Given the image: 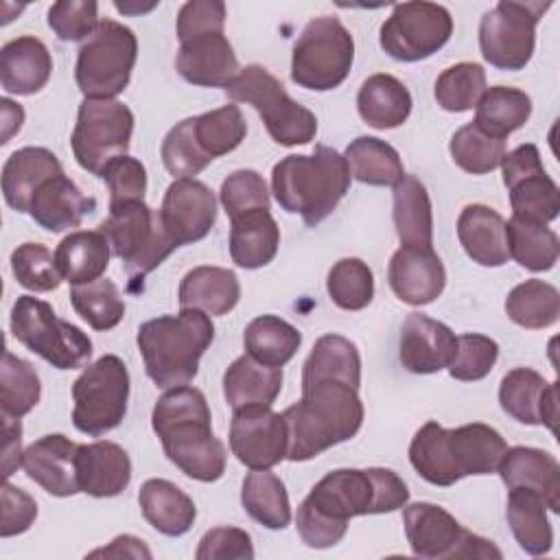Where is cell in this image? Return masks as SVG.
Segmentation results:
<instances>
[{"instance_id": "1", "label": "cell", "mask_w": 560, "mask_h": 560, "mask_svg": "<svg viewBox=\"0 0 560 560\" xmlns=\"http://www.w3.org/2000/svg\"><path fill=\"white\" fill-rule=\"evenodd\" d=\"M407 483L389 468H339L322 477L295 514L300 538L313 549L337 545L352 516L405 508Z\"/></svg>"}, {"instance_id": "17", "label": "cell", "mask_w": 560, "mask_h": 560, "mask_svg": "<svg viewBox=\"0 0 560 560\" xmlns=\"http://www.w3.org/2000/svg\"><path fill=\"white\" fill-rule=\"evenodd\" d=\"M503 184L510 190L512 217L549 223L560 212V190L545 173L538 147L527 142L505 153L501 160Z\"/></svg>"}, {"instance_id": "27", "label": "cell", "mask_w": 560, "mask_h": 560, "mask_svg": "<svg viewBox=\"0 0 560 560\" xmlns=\"http://www.w3.org/2000/svg\"><path fill=\"white\" fill-rule=\"evenodd\" d=\"M52 72V57L42 39L22 35L0 50V83L4 92L28 96L39 92Z\"/></svg>"}, {"instance_id": "26", "label": "cell", "mask_w": 560, "mask_h": 560, "mask_svg": "<svg viewBox=\"0 0 560 560\" xmlns=\"http://www.w3.org/2000/svg\"><path fill=\"white\" fill-rule=\"evenodd\" d=\"M77 475L81 492L92 497H116L131 481V459L114 442L79 444Z\"/></svg>"}, {"instance_id": "39", "label": "cell", "mask_w": 560, "mask_h": 560, "mask_svg": "<svg viewBox=\"0 0 560 560\" xmlns=\"http://www.w3.org/2000/svg\"><path fill=\"white\" fill-rule=\"evenodd\" d=\"M394 225L400 245L433 247V214L424 184L405 175L394 186Z\"/></svg>"}, {"instance_id": "49", "label": "cell", "mask_w": 560, "mask_h": 560, "mask_svg": "<svg viewBox=\"0 0 560 560\" xmlns=\"http://www.w3.org/2000/svg\"><path fill=\"white\" fill-rule=\"evenodd\" d=\"M453 162L472 175H483L501 166L505 155V140L479 129L475 122L459 127L448 144Z\"/></svg>"}, {"instance_id": "12", "label": "cell", "mask_w": 560, "mask_h": 560, "mask_svg": "<svg viewBox=\"0 0 560 560\" xmlns=\"http://www.w3.org/2000/svg\"><path fill=\"white\" fill-rule=\"evenodd\" d=\"M72 422L81 433L103 435L116 429L129 400V372L120 357L103 354L72 385Z\"/></svg>"}, {"instance_id": "41", "label": "cell", "mask_w": 560, "mask_h": 560, "mask_svg": "<svg viewBox=\"0 0 560 560\" xmlns=\"http://www.w3.org/2000/svg\"><path fill=\"white\" fill-rule=\"evenodd\" d=\"M243 343L247 354L258 363L282 368L298 352L302 335L293 324L278 315H260L247 324Z\"/></svg>"}, {"instance_id": "48", "label": "cell", "mask_w": 560, "mask_h": 560, "mask_svg": "<svg viewBox=\"0 0 560 560\" xmlns=\"http://www.w3.org/2000/svg\"><path fill=\"white\" fill-rule=\"evenodd\" d=\"M70 302L81 319H85L94 330H109L125 317L122 295L107 278H98L88 284H72Z\"/></svg>"}, {"instance_id": "45", "label": "cell", "mask_w": 560, "mask_h": 560, "mask_svg": "<svg viewBox=\"0 0 560 560\" xmlns=\"http://www.w3.org/2000/svg\"><path fill=\"white\" fill-rule=\"evenodd\" d=\"M505 313L514 324L529 330L553 326L560 317V293L549 282L525 280L508 293Z\"/></svg>"}, {"instance_id": "30", "label": "cell", "mask_w": 560, "mask_h": 560, "mask_svg": "<svg viewBox=\"0 0 560 560\" xmlns=\"http://www.w3.org/2000/svg\"><path fill=\"white\" fill-rule=\"evenodd\" d=\"M457 238L477 265L501 267L510 258L505 219L483 203H470L459 212Z\"/></svg>"}, {"instance_id": "5", "label": "cell", "mask_w": 560, "mask_h": 560, "mask_svg": "<svg viewBox=\"0 0 560 560\" xmlns=\"http://www.w3.org/2000/svg\"><path fill=\"white\" fill-rule=\"evenodd\" d=\"M212 339L214 324L199 308H182L177 315L149 319L136 337L147 376L162 389L188 385Z\"/></svg>"}, {"instance_id": "64", "label": "cell", "mask_w": 560, "mask_h": 560, "mask_svg": "<svg viewBox=\"0 0 560 560\" xmlns=\"http://www.w3.org/2000/svg\"><path fill=\"white\" fill-rule=\"evenodd\" d=\"M114 7L120 11V13H127V15H136V13H147L151 9L158 7V2H149V4H129V2H114Z\"/></svg>"}, {"instance_id": "44", "label": "cell", "mask_w": 560, "mask_h": 560, "mask_svg": "<svg viewBox=\"0 0 560 560\" xmlns=\"http://www.w3.org/2000/svg\"><path fill=\"white\" fill-rule=\"evenodd\" d=\"M510 258L529 271H549L560 254L558 234L545 223L512 217L505 223Z\"/></svg>"}, {"instance_id": "61", "label": "cell", "mask_w": 560, "mask_h": 560, "mask_svg": "<svg viewBox=\"0 0 560 560\" xmlns=\"http://www.w3.org/2000/svg\"><path fill=\"white\" fill-rule=\"evenodd\" d=\"M2 475L9 479L18 466H22V424L20 418L2 416Z\"/></svg>"}, {"instance_id": "29", "label": "cell", "mask_w": 560, "mask_h": 560, "mask_svg": "<svg viewBox=\"0 0 560 560\" xmlns=\"http://www.w3.org/2000/svg\"><path fill=\"white\" fill-rule=\"evenodd\" d=\"M96 208V199L79 190V186L66 175H57L44 182L33 195L28 214L48 232H63L79 228L88 214Z\"/></svg>"}, {"instance_id": "52", "label": "cell", "mask_w": 560, "mask_h": 560, "mask_svg": "<svg viewBox=\"0 0 560 560\" xmlns=\"http://www.w3.org/2000/svg\"><path fill=\"white\" fill-rule=\"evenodd\" d=\"M160 155H162L166 171L177 179H192L197 173H201L212 162V158H208L203 153V149L199 147V142L195 138L192 118L177 122L164 136Z\"/></svg>"}, {"instance_id": "7", "label": "cell", "mask_w": 560, "mask_h": 560, "mask_svg": "<svg viewBox=\"0 0 560 560\" xmlns=\"http://www.w3.org/2000/svg\"><path fill=\"white\" fill-rule=\"evenodd\" d=\"M109 241L112 254L122 260L129 287L142 280L173 252L177 245L166 234L160 212L149 208L144 201H129L109 208V217L98 225Z\"/></svg>"}, {"instance_id": "37", "label": "cell", "mask_w": 560, "mask_h": 560, "mask_svg": "<svg viewBox=\"0 0 560 560\" xmlns=\"http://www.w3.org/2000/svg\"><path fill=\"white\" fill-rule=\"evenodd\" d=\"M357 109L363 122L374 129H394L409 118L411 112V94L392 74H372L363 81Z\"/></svg>"}, {"instance_id": "14", "label": "cell", "mask_w": 560, "mask_h": 560, "mask_svg": "<svg viewBox=\"0 0 560 560\" xmlns=\"http://www.w3.org/2000/svg\"><path fill=\"white\" fill-rule=\"evenodd\" d=\"M551 2L501 0L479 22L483 59L499 70H521L534 55L536 24Z\"/></svg>"}, {"instance_id": "55", "label": "cell", "mask_w": 560, "mask_h": 560, "mask_svg": "<svg viewBox=\"0 0 560 560\" xmlns=\"http://www.w3.org/2000/svg\"><path fill=\"white\" fill-rule=\"evenodd\" d=\"M221 203L230 219L254 208H269V190L262 175L252 168L228 175L221 184Z\"/></svg>"}, {"instance_id": "8", "label": "cell", "mask_w": 560, "mask_h": 560, "mask_svg": "<svg viewBox=\"0 0 560 560\" xmlns=\"http://www.w3.org/2000/svg\"><path fill=\"white\" fill-rule=\"evenodd\" d=\"M225 94L236 103H249L260 114L269 136L282 147L306 144L317 133L315 114L293 101L284 85L258 63L241 68Z\"/></svg>"}, {"instance_id": "18", "label": "cell", "mask_w": 560, "mask_h": 560, "mask_svg": "<svg viewBox=\"0 0 560 560\" xmlns=\"http://www.w3.org/2000/svg\"><path fill=\"white\" fill-rule=\"evenodd\" d=\"M289 433L282 413L271 407L236 409L230 422V448L252 470H269L287 457Z\"/></svg>"}, {"instance_id": "3", "label": "cell", "mask_w": 560, "mask_h": 560, "mask_svg": "<svg viewBox=\"0 0 560 560\" xmlns=\"http://www.w3.org/2000/svg\"><path fill=\"white\" fill-rule=\"evenodd\" d=\"M505 440L488 424L470 422L444 429L435 420L424 422L411 444L409 462L433 486H453L468 475H490L499 468Z\"/></svg>"}, {"instance_id": "13", "label": "cell", "mask_w": 560, "mask_h": 560, "mask_svg": "<svg viewBox=\"0 0 560 560\" xmlns=\"http://www.w3.org/2000/svg\"><path fill=\"white\" fill-rule=\"evenodd\" d=\"M131 133L133 114L125 103L116 98H85L79 105L70 138L72 153L81 168L101 177L112 160L127 155Z\"/></svg>"}, {"instance_id": "42", "label": "cell", "mask_w": 560, "mask_h": 560, "mask_svg": "<svg viewBox=\"0 0 560 560\" xmlns=\"http://www.w3.org/2000/svg\"><path fill=\"white\" fill-rule=\"evenodd\" d=\"M475 107L477 114L472 122L486 133L505 140L527 122L532 114V98L523 90L494 85L481 94Z\"/></svg>"}, {"instance_id": "57", "label": "cell", "mask_w": 560, "mask_h": 560, "mask_svg": "<svg viewBox=\"0 0 560 560\" xmlns=\"http://www.w3.org/2000/svg\"><path fill=\"white\" fill-rule=\"evenodd\" d=\"M101 177L109 188V208H116L129 201H144L147 171L140 160L120 155L105 166Z\"/></svg>"}, {"instance_id": "56", "label": "cell", "mask_w": 560, "mask_h": 560, "mask_svg": "<svg viewBox=\"0 0 560 560\" xmlns=\"http://www.w3.org/2000/svg\"><path fill=\"white\" fill-rule=\"evenodd\" d=\"M98 4L92 0H61L48 9V26L61 42L90 37L98 26Z\"/></svg>"}, {"instance_id": "9", "label": "cell", "mask_w": 560, "mask_h": 560, "mask_svg": "<svg viewBox=\"0 0 560 560\" xmlns=\"http://www.w3.org/2000/svg\"><path fill=\"white\" fill-rule=\"evenodd\" d=\"M11 332L31 352L57 370L85 368L92 357L90 337L61 319L55 308L33 295H20L11 308Z\"/></svg>"}, {"instance_id": "28", "label": "cell", "mask_w": 560, "mask_h": 560, "mask_svg": "<svg viewBox=\"0 0 560 560\" xmlns=\"http://www.w3.org/2000/svg\"><path fill=\"white\" fill-rule=\"evenodd\" d=\"M57 175H63V168L52 151L44 147L18 149L2 166L4 201L18 212H28L37 188Z\"/></svg>"}, {"instance_id": "63", "label": "cell", "mask_w": 560, "mask_h": 560, "mask_svg": "<svg viewBox=\"0 0 560 560\" xmlns=\"http://www.w3.org/2000/svg\"><path fill=\"white\" fill-rule=\"evenodd\" d=\"M0 109H2V140L0 142L7 144L11 140V136L20 131V127L24 122V109L9 98L0 101Z\"/></svg>"}, {"instance_id": "60", "label": "cell", "mask_w": 560, "mask_h": 560, "mask_svg": "<svg viewBox=\"0 0 560 560\" xmlns=\"http://www.w3.org/2000/svg\"><path fill=\"white\" fill-rule=\"evenodd\" d=\"M37 516V503L35 499L24 492L22 488L11 486L4 481L2 486V523H0V536L9 538L15 534L26 532Z\"/></svg>"}, {"instance_id": "22", "label": "cell", "mask_w": 560, "mask_h": 560, "mask_svg": "<svg viewBox=\"0 0 560 560\" xmlns=\"http://www.w3.org/2000/svg\"><path fill=\"white\" fill-rule=\"evenodd\" d=\"M77 451L70 438L50 433L35 440L22 457V468L37 486L52 497H72L81 492L77 475Z\"/></svg>"}, {"instance_id": "59", "label": "cell", "mask_w": 560, "mask_h": 560, "mask_svg": "<svg viewBox=\"0 0 560 560\" xmlns=\"http://www.w3.org/2000/svg\"><path fill=\"white\" fill-rule=\"evenodd\" d=\"M225 4L219 0H190L179 9L177 37L179 44L201 33H223Z\"/></svg>"}, {"instance_id": "40", "label": "cell", "mask_w": 560, "mask_h": 560, "mask_svg": "<svg viewBox=\"0 0 560 560\" xmlns=\"http://www.w3.org/2000/svg\"><path fill=\"white\" fill-rule=\"evenodd\" d=\"M350 177L368 186H396L405 177L398 151L374 136H359L343 153Z\"/></svg>"}, {"instance_id": "10", "label": "cell", "mask_w": 560, "mask_h": 560, "mask_svg": "<svg viewBox=\"0 0 560 560\" xmlns=\"http://www.w3.org/2000/svg\"><path fill=\"white\" fill-rule=\"evenodd\" d=\"M354 61V39L335 15L313 18L300 33L293 57L291 79L300 88L326 92L339 88Z\"/></svg>"}, {"instance_id": "53", "label": "cell", "mask_w": 560, "mask_h": 560, "mask_svg": "<svg viewBox=\"0 0 560 560\" xmlns=\"http://www.w3.org/2000/svg\"><path fill=\"white\" fill-rule=\"evenodd\" d=\"M11 271L24 289L37 293L55 291L63 280L57 269L55 256L42 243L18 245L11 254Z\"/></svg>"}, {"instance_id": "38", "label": "cell", "mask_w": 560, "mask_h": 560, "mask_svg": "<svg viewBox=\"0 0 560 560\" xmlns=\"http://www.w3.org/2000/svg\"><path fill=\"white\" fill-rule=\"evenodd\" d=\"M508 523L518 547L529 556H545L553 545V529L547 518L542 494L529 488H510Z\"/></svg>"}, {"instance_id": "25", "label": "cell", "mask_w": 560, "mask_h": 560, "mask_svg": "<svg viewBox=\"0 0 560 560\" xmlns=\"http://www.w3.org/2000/svg\"><path fill=\"white\" fill-rule=\"evenodd\" d=\"M497 470L508 490H536L551 512H560V466L551 453L532 446H512L505 448Z\"/></svg>"}, {"instance_id": "43", "label": "cell", "mask_w": 560, "mask_h": 560, "mask_svg": "<svg viewBox=\"0 0 560 560\" xmlns=\"http://www.w3.org/2000/svg\"><path fill=\"white\" fill-rule=\"evenodd\" d=\"M245 512L267 529H284L291 523V503L280 477L269 470H252L241 490Z\"/></svg>"}, {"instance_id": "35", "label": "cell", "mask_w": 560, "mask_h": 560, "mask_svg": "<svg viewBox=\"0 0 560 560\" xmlns=\"http://www.w3.org/2000/svg\"><path fill=\"white\" fill-rule=\"evenodd\" d=\"M109 241L101 230H77L61 238L55 249V262L70 284L98 280L109 265Z\"/></svg>"}, {"instance_id": "50", "label": "cell", "mask_w": 560, "mask_h": 560, "mask_svg": "<svg viewBox=\"0 0 560 560\" xmlns=\"http://www.w3.org/2000/svg\"><path fill=\"white\" fill-rule=\"evenodd\" d=\"M326 289L339 308L361 311L374 298L372 269L361 258H341L330 267Z\"/></svg>"}, {"instance_id": "21", "label": "cell", "mask_w": 560, "mask_h": 560, "mask_svg": "<svg viewBox=\"0 0 560 560\" xmlns=\"http://www.w3.org/2000/svg\"><path fill=\"white\" fill-rule=\"evenodd\" d=\"M387 280L398 300L411 306H424L444 291L446 271L433 247L402 245L389 260Z\"/></svg>"}, {"instance_id": "20", "label": "cell", "mask_w": 560, "mask_h": 560, "mask_svg": "<svg viewBox=\"0 0 560 560\" xmlns=\"http://www.w3.org/2000/svg\"><path fill=\"white\" fill-rule=\"evenodd\" d=\"M501 409L523 424H545L556 433L558 383H547L532 368L510 370L499 387Z\"/></svg>"}, {"instance_id": "62", "label": "cell", "mask_w": 560, "mask_h": 560, "mask_svg": "<svg viewBox=\"0 0 560 560\" xmlns=\"http://www.w3.org/2000/svg\"><path fill=\"white\" fill-rule=\"evenodd\" d=\"M98 556H105V558H147L149 560L151 551L147 549V545L140 538L122 534V536H116L107 547L94 549L90 553V558H98Z\"/></svg>"}, {"instance_id": "4", "label": "cell", "mask_w": 560, "mask_h": 560, "mask_svg": "<svg viewBox=\"0 0 560 560\" xmlns=\"http://www.w3.org/2000/svg\"><path fill=\"white\" fill-rule=\"evenodd\" d=\"M289 433L287 459L306 462L322 451L354 438L363 424V402L341 381H319L282 411Z\"/></svg>"}, {"instance_id": "34", "label": "cell", "mask_w": 560, "mask_h": 560, "mask_svg": "<svg viewBox=\"0 0 560 560\" xmlns=\"http://www.w3.org/2000/svg\"><path fill=\"white\" fill-rule=\"evenodd\" d=\"M142 516L164 536L186 534L197 516L192 499L166 479H147L138 492Z\"/></svg>"}, {"instance_id": "11", "label": "cell", "mask_w": 560, "mask_h": 560, "mask_svg": "<svg viewBox=\"0 0 560 560\" xmlns=\"http://www.w3.org/2000/svg\"><path fill=\"white\" fill-rule=\"evenodd\" d=\"M138 55L133 31L114 20H101L77 55L74 79L85 98H114L129 79Z\"/></svg>"}, {"instance_id": "16", "label": "cell", "mask_w": 560, "mask_h": 560, "mask_svg": "<svg viewBox=\"0 0 560 560\" xmlns=\"http://www.w3.org/2000/svg\"><path fill=\"white\" fill-rule=\"evenodd\" d=\"M453 33L451 13L435 2H402L381 26V48L396 61H420L438 52Z\"/></svg>"}, {"instance_id": "23", "label": "cell", "mask_w": 560, "mask_h": 560, "mask_svg": "<svg viewBox=\"0 0 560 560\" xmlns=\"http://www.w3.org/2000/svg\"><path fill=\"white\" fill-rule=\"evenodd\" d=\"M179 74L201 88H228L241 72L232 44L223 33H201L182 42L177 61Z\"/></svg>"}, {"instance_id": "32", "label": "cell", "mask_w": 560, "mask_h": 560, "mask_svg": "<svg viewBox=\"0 0 560 560\" xmlns=\"http://www.w3.org/2000/svg\"><path fill=\"white\" fill-rule=\"evenodd\" d=\"M280 389L282 370L262 365L249 354L232 361L223 374V396L234 411L245 407H271Z\"/></svg>"}, {"instance_id": "2", "label": "cell", "mask_w": 560, "mask_h": 560, "mask_svg": "<svg viewBox=\"0 0 560 560\" xmlns=\"http://www.w3.org/2000/svg\"><path fill=\"white\" fill-rule=\"evenodd\" d=\"M166 457L190 479L217 481L225 472V446L212 433L206 396L190 385L166 389L151 416Z\"/></svg>"}, {"instance_id": "47", "label": "cell", "mask_w": 560, "mask_h": 560, "mask_svg": "<svg viewBox=\"0 0 560 560\" xmlns=\"http://www.w3.org/2000/svg\"><path fill=\"white\" fill-rule=\"evenodd\" d=\"M192 129L199 147L212 160L234 151L247 133L245 118L234 103L206 112L201 116H192Z\"/></svg>"}, {"instance_id": "36", "label": "cell", "mask_w": 560, "mask_h": 560, "mask_svg": "<svg viewBox=\"0 0 560 560\" xmlns=\"http://www.w3.org/2000/svg\"><path fill=\"white\" fill-rule=\"evenodd\" d=\"M319 381H341L354 389L361 383V357L357 346L341 335H324L315 341L302 370V389Z\"/></svg>"}, {"instance_id": "6", "label": "cell", "mask_w": 560, "mask_h": 560, "mask_svg": "<svg viewBox=\"0 0 560 560\" xmlns=\"http://www.w3.org/2000/svg\"><path fill=\"white\" fill-rule=\"evenodd\" d=\"M350 188L346 158L330 147L311 155H287L271 171V192L282 210L300 214L306 225L322 223Z\"/></svg>"}, {"instance_id": "15", "label": "cell", "mask_w": 560, "mask_h": 560, "mask_svg": "<svg viewBox=\"0 0 560 560\" xmlns=\"http://www.w3.org/2000/svg\"><path fill=\"white\" fill-rule=\"evenodd\" d=\"M402 525L418 558H501L492 540L464 529L444 508L418 501L402 510Z\"/></svg>"}, {"instance_id": "51", "label": "cell", "mask_w": 560, "mask_h": 560, "mask_svg": "<svg viewBox=\"0 0 560 560\" xmlns=\"http://www.w3.org/2000/svg\"><path fill=\"white\" fill-rule=\"evenodd\" d=\"M486 92V72L479 63L462 61L446 68L435 81L438 105L446 112L472 109Z\"/></svg>"}, {"instance_id": "58", "label": "cell", "mask_w": 560, "mask_h": 560, "mask_svg": "<svg viewBox=\"0 0 560 560\" xmlns=\"http://www.w3.org/2000/svg\"><path fill=\"white\" fill-rule=\"evenodd\" d=\"M197 560H252L254 545L245 529L238 527H212L197 547Z\"/></svg>"}, {"instance_id": "33", "label": "cell", "mask_w": 560, "mask_h": 560, "mask_svg": "<svg viewBox=\"0 0 560 560\" xmlns=\"http://www.w3.org/2000/svg\"><path fill=\"white\" fill-rule=\"evenodd\" d=\"M177 298L182 308H199L208 315H225L236 306L241 298V284L234 271L201 265L182 278Z\"/></svg>"}, {"instance_id": "24", "label": "cell", "mask_w": 560, "mask_h": 560, "mask_svg": "<svg viewBox=\"0 0 560 560\" xmlns=\"http://www.w3.org/2000/svg\"><path fill=\"white\" fill-rule=\"evenodd\" d=\"M457 350L455 332L422 313H409L400 328V363L413 374H433L448 368Z\"/></svg>"}, {"instance_id": "54", "label": "cell", "mask_w": 560, "mask_h": 560, "mask_svg": "<svg viewBox=\"0 0 560 560\" xmlns=\"http://www.w3.org/2000/svg\"><path fill=\"white\" fill-rule=\"evenodd\" d=\"M499 357V346L494 339L477 332H466L457 337V350L448 363V374L457 381H481L490 374Z\"/></svg>"}, {"instance_id": "46", "label": "cell", "mask_w": 560, "mask_h": 560, "mask_svg": "<svg viewBox=\"0 0 560 560\" xmlns=\"http://www.w3.org/2000/svg\"><path fill=\"white\" fill-rule=\"evenodd\" d=\"M42 394V383L35 368L4 350L0 365V409L2 416L22 418L37 402Z\"/></svg>"}, {"instance_id": "31", "label": "cell", "mask_w": 560, "mask_h": 560, "mask_svg": "<svg viewBox=\"0 0 560 560\" xmlns=\"http://www.w3.org/2000/svg\"><path fill=\"white\" fill-rule=\"evenodd\" d=\"M230 256L243 269H258L273 260L280 228L269 208H254L230 219Z\"/></svg>"}, {"instance_id": "19", "label": "cell", "mask_w": 560, "mask_h": 560, "mask_svg": "<svg viewBox=\"0 0 560 560\" xmlns=\"http://www.w3.org/2000/svg\"><path fill=\"white\" fill-rule=\"evenodd\" d=\"M158 212L166 234L177 247L197 243L208 236L217 221V197L199 179H175L166 188Z\"/></svg>"}]
</instances>
